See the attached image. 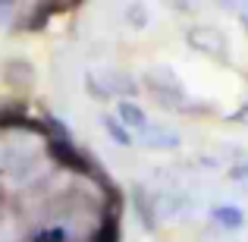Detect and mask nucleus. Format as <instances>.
<instances>
[{
  "label": "nucleus",
  "instance_id": "9b49d317",
  "mask_svg": "<svg viewBox=\"0 0 248 242\" xmlns=\"http://www.w3.org/2000/svg\"><path fill=\"white\" fill-rule=\"evenodd\" d=\"M230 176H232V179H248V158H245V161H239L236 167L230 170Z\"/></svg>",
  "mask_w": 248,
  "mask_h": 242
},
{
  "label": "nucleus",
  "instance_id": "39448f33",
  "mask_svg": "<svg viewBox=\"0 0 248 242\" xmlns=\"http://www.w3.org/2000/svg\"><path fill=\"white\" fill-rule=\"evenodd\" d=\"M211 220L220 230H239V226H245V211L236 205H217L211 208Z\"/></svg>",
  "mask_w": 248,
  "mask_h": 242
},
{
  "label": "nucleus",
  "instance_id": "6e6552de",
  "mask_svg": "<svg viewBox=\"0 0 248 242\" xmlns=\"http://www.w3.org/2000/svg\"><path fill=\"white\" fill-rule=\"evenodd\" d=\"M113 116H116V120H120L126 129H141V126L148 123L145 110H141L135 101H120V104H116V113H113Z\"/></svg>",
  "mask_w": 248,
  "mask_h": 242
},
{
  "label": "nucleus",
  "instance_id": "0eeeda50",
  "mask_svg": "<svg viewBox=\"0 0 248 242\" xmlns=\"http://www.w3.org/2000/svg\"><path fill=\"white\" fill-rule=\"evenodd\" d=\"M135 214H139V224L148 233L157 230V214H154V195H145V189H135Z\"/></svg>",
  "mask_w": 248,
  "mask_h": 242
},
{
  "label": "nucleus",
  "instance_id": "20e7f679",
  "mask_svg": "<svg viewBox=\"0 0 248 242\" xmlns=\"http://www.w3.org/2000/svg\"><path fill=\"white\" fill-rule=\"evenodd\" d=\"M139 145L148 151H176L182 145V135L170 126H160V123H145L139 129Z\"/></svg>",
  "mask_w": 248,
  "mask_h": 242
},
{
  "label": "nucleus",
  "instance_id": "f257e3e1",
  "mask_svg": "<svg viewBox=\"0 0 248 242\" xmlns=\"http://www.w3.org/2000/svg\"><path fill=\"white\" fill-rule=\"evenodd\" d=\"M141 82H145V88L151 91L164 107H176V110L186 107V85L176 76V69H170L167 63H154L151 69H145V79Z\"/></svg>",
  "mask_w": 248,
  "mask_h": 242
},
{
  "label": "nucleus",
  "instance_id": "f8f14e48",
  "mask_svg": "<svg viewBox=\"0 0 248 242\" xmlns=\"http://www.w3.org/2000/svg\"><path fill=\"white\" fill-rule=\"evenodd\" d=\"M242 25H245V32H248V13H242Z\"/></svg>",
  "mask_w": 248,
  "mask_h": 242
},
{
  "label": "nucleus",
  "instance_id": "423d86ee",
  "mask_svg": "<svg viewBox=\"0 0 248 242\" xmlns=\"http://www.w3.org/2000/svg\"><path fill=\"white\" fill-rule=\"evenodd\" d=\"M3 76L13 88H31V85H35V69H31L29 60H10L6 69H3Z\"/></svg>",
  "mask_w": 248,
  "mask_h": 242
},
{
  "label": "nucleus",
  "instance_id": "7ed1b4c3",
  "mask_svg": "<svg viewBox=\"0 0 248 242\" xmlns=\"http://www.w3.org/2000/svg\"><path fill=\"white\" fill-rule=\"evenodd\" d=\"M186 41L192 50L204 54L207 60H217V63H230L232 57V48H230V38H226L223 29L217 25H192L186 32Z\"/></svg>",
  "mask_w": 248,
  "mask_h": 242
},
{
  "label": "nucleus",
  "instance_id": "1a4fd4ad",
  "mask_svg": "<svg viewBox=\"0 0 248 242\" xmlns=\"http://www.w3.org/2000/svg\"><path fill=\"white\" fill-rule=\"evenodd\" d=\"M101 126L107 129V135H110V139H113L120 148H129V145H132V132H129V129L123 126V123L116 120L113 113H104V116H101Z\"/></svg>",
  "mask_w": 248,
  "mask_h": 242
},
{
  "label": "nucleus",
  "instance_id": "9d476101",
  "mask_svg": "<svg viewBox=\"0 0 248 242\" xmlns=\"http://www.w3.org/2000/svg\"><path fill=\"white\" fill-rule=\"evenodd\" d=\"M148 22H151V13H148V6L141 3V0H132V3L126 6V25H132V29H145Z\"/></svg>",
  "mask_w": 248,
  "mask_h": 242
},
{
  "label": "nucleus",
  "instance_id": "f03ea898",
  "mask_svg": "<svg viewBox=\"0 0 248 242\" xmlns=\"http://www.w3.org/2000/svg\"><path fill=\"white\" fill-rule=\"evenodd\" d=\"M85 91L97 101H110L116 95H139V82L123 69H97L85 73Z\"/></svg>",
  "mask_w": 248,
  "mask_h": 242
}]
</instances>
